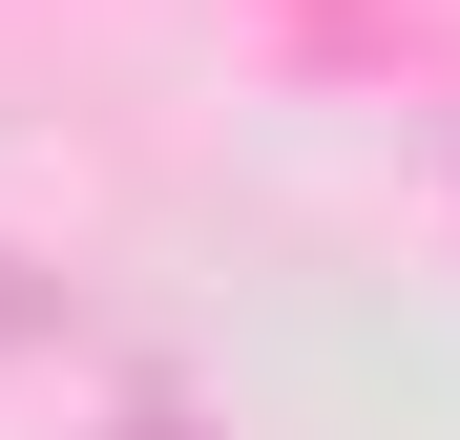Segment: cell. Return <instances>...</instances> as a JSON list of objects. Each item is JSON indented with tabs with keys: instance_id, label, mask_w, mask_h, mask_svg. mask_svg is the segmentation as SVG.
Instances as JSON below:
<instances>
[{
	"instance_id": "cell-1",
	"label": "cell",
	"mask_w": 460,
	"mask_h": 440,
	"mask_svg": "<svg viewBox=\"0 0 460 440\" xmlns=\"http://www.w3.org/2000/svg\"><path fill=\"white\" fill-rule=\"evenodd\" d=\"M0 336H22V293H0Z\"/></svg>"
}]
</instances>
